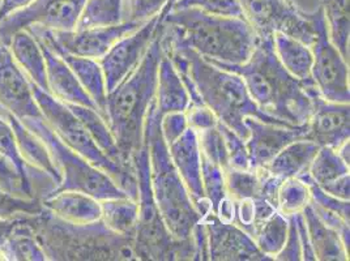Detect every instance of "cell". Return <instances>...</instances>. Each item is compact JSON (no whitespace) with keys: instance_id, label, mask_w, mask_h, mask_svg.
<instances>
[{"instance_id":"1","label":"cell","mask_w":350,"mask_h":261,"mask_svg":"<svg viewBox=\"0 0 350 261\" xmlns=\"http://www.w3.org/2000/svg\"><path fill=\"white\" fill-rule=\"evenodd\" d=\"M208 61L239 74L251 98L268 115L293 126H302L310 120L314 97L321 93L315 85H305L284 68L275 53L273 34L259 36L251 57L242 64Z\"/></svg>"},{"instance_id":"2","label":"cell","mask_w":350,"mask_h":261,"mask_svg":"<svg viewBox=\"0 0 350 261\" xmlns=\"http://www.w3.org/2000/svg\"><path fill=\"white\" fill-rule=\"evenodd\" d=\"M160 21L159 31L144 58L120 84L106 94L105 120L109 124L126 163L144 146V127L148 110L156 97L157 72L162 58Z\"/></svg>"},{"instance_id":"3","label":"cell","mask_w":350,"mask_h":261,"mask_svg":"<svg viewBox=\"0 0 350 261\" xmlns=\"http://www.w3.org/2000/svg\"><path fill=\"white\" fill-rule=\"evenodd\" d=\"M160 21L173 38L200 57L226 64L247 61L259 37L246 18L211 15L199 8L172 10Z\"/></svg>"},{"instance_id":"4","label":"cell","mask_w":350,"mask_h":261,"mask_svg":"<svg viewBox=\"0 0 350 261\" xmlns=\"http://www.w3.org/2000/svg\"><path fill=\"white\" fill-rule=\"evenodd\" d=\"M161 37L166 44L179 49L186 57L191 79L205 106L213 111L219 123L237 132L241 137L247 140L248 130L245 123L246 118H256L265 123L284 127H295L282 119L264 113L251 98L247 87L239 74L213 66L198 53L191 50L190 47L173 38L165 30L163 24Z\"/></svg>"},{"instance_id":"5","label":"cell","mask_w":350,"mask_h":261,"mask_svg":"<svg viewBox=\"0 0 350 261\" xmlns=\"http://www.w3.org/2000/svg\"><path fill=\"white\" fill-rule=\"evenodd\" d=\"M153 197L166 229L178 241H190L195 225L203 217L192 203L190 193L170 159L161 132V115L156 97L150 103L144 127Z\"/></svg>"},{"instance_id":"6","label":"cell","mask_w":350,"mask_h":261,"mask_svg":"<svg viewBox=\"0 0 350 261\" xmlns=\"http://www.w3.org/2000/svg\"><path fill=\"white\" fill-rule=\"evenodd\" d=\"M30 221L49 260H137L133 239L109 230L101 219L75 225L44 209Z\"/></svg>"},{"instance_id":"7","label":"cell","mask_w":350,"mask_h":261,"mask_svg":"<svg viewBox=\"0 0 350 261\" xmlns=\"http://www.w3.org/2000/svg\"><path fill=\"white\" fill-rule=\"evenodd\" d=\"M137 179L139 222L133 236V251L137 260H193L190 241H178L166 229L153 197L146 141L132 161Z\"/></svg>"},{"instance_id":"8","label":"cell","mask_w":350,"mask_h":261,"mask_svg":"<svg viewBox=\"0 0 350 261\" xmlns=\"http://www.w3.org/2000/svg\"><path fill=\"white\" fill-rule=\"evenodd\" d=\"M30 87L44 120L58 135L59 139L89 161L93 166L111 176L120 189L137 202L139 191L135 170L132 167L119 166L109 160L100 148L96 146L83 122L75 115V113L64 102L59 101L51 93L37 87L31 81Z\"/></svg>"},{"instance_id":"9","label":"cell","mask_w":350,"mask_h":261,"mask_svg":"<svg viewBox=\"0 0 350 261\" xmlns=\"http://www.w3.org/2000/svg\"><path fill=\"white\" fill-rule=\"evenodd\" d=\"M21 122L44 141L62 175L60 183L50 193L62 191H77L87 193L98 202L129 196L118 186L111 176H109L101 169L93 166L83 156L66 146L44 120V116L29 118Z\"/></svg>"},{"instance_id":"10","label":"cell","mask_w":350,"mask_h":261,"mask_svg":"<svg viewBox=\"0 0 350 261\" xmlns=\"http://www.w3.org/2000/svg\"><path fill=\"white\" fill-rule=\"evenodd\" d=\"M315 31L312 51V81L321 97L327 101L349 103V61L331 42L321 5L307 14Z\"/></svg>"},{"instance_id":"11","label":"cell","mask_w":350,"mask_h":261,"mask_svg":"<svg viewBox=\"0 0 350 261\" xmlns=\"http://www.w3.org/2000/svg\"><path fill=\"white\" fill-rule=\"evenodd\" d=\"M243 15L259 36L284 33L311 46L315 31L306 12L288 0H239Z\"/></svg>"},{"instance_id":"12","label":"cell","mask_w":350,"mask_h":261,"mask_svg":"<svg viewBox=\"0 0 350 261\" xmlns=\"http://www.w3.org/2000/svg\"><path fill=\"white\" fill-rule=\"evenodd\" d=\"M87 1L34 0L27 8L0 21V41L8 44L16 31L28 29L31 25L50 30H75Z\"/></svg>"},{"instance_id":"13","label":"cell","mask_w":350,"mask_h":261,"mask_svg":"<svg viewBox=\"0 0 350 261\" xmlns=\"http://www.w3.org/2000/svg\"><path fill=\"white\" fill-rule=\"evenodd\" d=\"M160 27V16L150 18L140 28L122 37L100 59L107 92L120 84L139 66L154 40Z\"/></svg>"},{"instance_id":"14","label":"cell","mask_w":350,"mask_h":261,"mask_svg":"<svg viewBox=\"0 0 350 261\" xmlns=\"http://www.w3.org/2000/svg\"><path fill=\"white\" fill-rule=\"evenodd\" d=\"M208 235V255L213 261H269L254 238L234 222H225L212 212L203 217Z\"/></svg>"},{"instance_id":"15","label":"cell","mask_w":350,"mask_h":261,"mask_svg":"<svg viewBox=\"0 0 350 261\" xmlns=\"http://www.w3.org/2000/svg\"><path fill=\"white\" fill-rule=\"evenodd\" d=\"M0 106L4 111L20 120L42 115L34 100L30 80L10 50V46L0 41ZM3 111V113H4Z\"/></svg>"},{"instance_id":"16","label":"cell","mask_w":350,"mask_h":261,"mask_svg":"<svg viewBox=\"0 0 350 261\" xmlns=\"http://www.w3.org/2000/svg\"><path fill=\"white\" fill-rule=\"evenodd\" d=\"M248 130L246 140L250 169H262L286 146L299 139H307L306 124L295 127H284L265 123L256 118H246Z\"/></svg>"},{"instance_id":"17","label":"cell","mask_w":350,"mask_h":261,"mask_svg":"<svg viewBox=\"0 0 350 261\" xmlns=\"http://www.w3.org/2000/svg\"><path fill=\"white\" fill-rule=\"evenodd\" d=\"M170 159L180 175L192 203L198 212L205 217L211 213V205L205 199L202 183V152L198 132L189 127L175 141L167 146Z\"/></svg>"},{"instance_id":"18","label":"cell","mask_w":350,"mask_h":261,"mask_svg":"<svg viewBox=\"0 0 350 261\" xmlns=\"http://www.w3.org/2000/svg\"><path fill=\"white\" fill-rule=\"evenodd\" d=\"M307 139L319 146L337 149L350 136L349 103L324 100L321 94L314 97V110L307 122Z\"/></svg>"},{"instance_id":"19","label":"cell","mask_w":350,"mask_h":261,"mask_svg":"<svg viewBox=\"0 0 350 261\" xmlns=\"http://www.w3.org/2000/svg\"><path fill=\"white\" fill-rule=\"evenodd\" d=\"M37 41L44 53L46 76L50 93L55 98H58L59 101L64 102L67 105L87 106L97 110L96 105L90 100L84 87H81L68 64L50 46H47L41 40Z\"/></svg>"},{"instance_id":"20","label":"cell","mask_w":350,"mask_h":261,"mask_svg":"<svg viewBox=\"0 0 350 261\" xmlns=\"http://www.w3.org/2000/svg\"><path fill=\"white\" fill-rule=\"evenodd\" d=\"M44 209L66 222L88 225L101 219V202L77 191H62L44 196Z\"/></svg>"},{"instance_id":"21","label":"cell","mask_w":350,"mask_h":261,"mask_svg":"<svg viewBox=\"0 0 350 261\" xmlns=\"http://www.w3.org/2000/svg\"><path fill=\"white\" fill-rule=\"evenodd\" d=\"M3 116L5 118V120L12 128V132L15 135L16 144L23 159L27 163H30L36 169L49 175L54 180L57 187L62 180V175L59 173L58 167L55 166L44 141L34 132H31L18 118L7 111L3 113Z\"/></svg>"},{"instance_id":"22","label":"cell","mask_w":350,"mask_h":261,"mask_svg":"<svg viewBox=\"0 0 350 261\" xmlns=\"http://www.w3.org/2000/svg\"><path fill=\"white\" fill-rule=\"evenodd\" d=\"M302 215L305 218L308 239L317 260H349V251L344 246L338 232L318 217L311 203L307 204L302 210Z\"/></svg>"},{"instance_id":"23","label":"cell","mask_w":350,"mask_h":261,"mask_svg":"<svg viewBox=\"0 0 350 261\" xmlns=\"http://www.w3.org/2000/svg\"><path fill=\"white\" fill-rule=\"evenodd\" d=\"M156 103L161 116L169 113H186L190 106V97L186 87L172 60L165 53L162 54L157 72Z\"/></svg>"},{"instance_id":"24","label":"cell","mask_w":350,"mask_h":261,"mask_svg":"<svg viewBox=\"0 0 350 261\" xmlns=\"http://www.w3.org/2000/svg\"><path fill=\"white\" fill-rule=\"evenodd\" d=\"M8 46L16 63L28 76L30 81L50 93L44 53L36 37L28 30H20L12 36Z\"/></svg>"},{"instance_id":"25","label":"cell","mask_w":350,"mask_h":261,"mask_svg":"<svg viewBox=\"0 0 350 261\" xmlns=\"http://www.w3.org/2000/svg\"><path fill=\"white\" fill-rule=\"evenodd\" d=\"M321 146L308 139H299L285 146L264 169L281 179L298 178L308 167Z\"/></svg>"},{"instance_id":"26","label":"cell","mask_w":350,"mask_h":261,"mask_svg":"<svg viewBox=\"0 0 350 261\" xmlns=\"http://www.w3.org/2000/svg\"><path fill=\"white\" fill-rule=\"evenodd\" d=\"M273 47L284 68L305 85H315L312 81V51L307 44L284 33H273Z\"/></svg>"},{"instance_id":"27","label":"cell","mask_w":350,"mask_h":261,"mask_svg":"<svg viewBox=\"0 0 350 261\" xmlns=\"http://www.w3.org/2000/svg\"><path fill=\"white\" fill-rule=\"evenodd\" d=\"M54 51L58 53L63 60L68 64V67L72 70V72L75 73L79 83L81 84V87H84V90L87 92L90 100L96 105L97 111L101 115L105 116L107 89H106L105 76H103L100 61L96 59L76 57V55H71V54L58 51V50H54Z\"/></svg>"},{"instance_id":"28","label":"cell","mask_w":350,"mask_h":261,"mask_svg":"<svg viewBox=\"0 0 350 261\" xmlns=\"http://www.w3.org/2000/svg\"><path fill=\"white\" fill-rule=\"evenodd\" d=\"M202 183L205 199L211 205V212L225 222H233L234 200L229 196L225 171L219 165L202 156Z\"/></svg>"},{"instance_id":"29","label":"cell","mask_w":350,"mask_h":261,"mask_svg":"<svg viewBox=\"0 0 350 261\" xmlns=\"http://www.w3.org/2000/svg\"><path fill=\"white\" fill-rule=\"evenodd\" d=\"M31 216H24L8 241L0 248V260H49L31 226Z\"/></svg>"},{"instance_id":"30","label":"cell","mask_w":350,"mask_h":261,"mask_svg":"<svg viewBox=\"0 0 350 261\" xmlns=\"http://www.w3.org/2000/svg\"><path fill=\"white\" fill-rule=\"evenodd\" d=\"M67 106L72 110L75 115L83 122V124L85 126L96 146L100 148V150L109 160L117 163L119 166L132 167L131 165L126 163L123 160L120 150L118 148L117 141L109 128L107 122L96 109H90L87 106H77V105H67Z\"/></svg>"},{"instance_id":"31","label":"cell","mask_w":350,"mask_h":261,"mask_svg":"<svg viewBox=\"0 0 350 261\" xmlns=\"http://www.w3.org/2000/svg\"><path fill=\"white\" fill-rule=\"evenodd\" d=\"M103 225L118 235L132 238L139 222V204L131 197H118L101 202Z\"/></svg>"},{"instance_id":"32","label":"cell","mask_w":350,"mask_h":261,"mask_svg":"<svg viewBox=\"0 0 350 261\" xmlns=\"http://www.w3.org/2000/svg\"><path fill=\"white\" fill-rule=\"evenodd\" d=\"M321 7L331 42L349 61V0H323Z\"/></svg>"},{"instance_id":"33","label":"cell","mask_w":350,"mask_h":261,"mask_svg":"<svg viewBox=\"0 0 350 261\" xmlns=\"http://www.w3.org/2000/svg\"><path fill=\"white\" fill-rule=\"evenodd\" d=\"M122 23V0H88L75 30L114 27Z\"/></svg>"},{"instance_id":"34","label":"cell","mask_w":350,"mask_h":261,"mask_svg":"<svg viewBox=\"0 0 350 261\" xmlns=\"http://www.w3.org/2000/svg\"><path fill=\"white\" fill-rule=\"evenodd\" d=\"M289 229V218L276 210L259 226L254 241L264 255L275 260V256L284 246Z\"/></svg>"},{"instance_id":"35","label":"cell","mask_w":350,"mask_h":261,"mask_svg":"<svg viewBox=\"0 0 350 261\" xmlns=\"http://www.w3.org/2000/svg\"><path fill=\"white\" fill-rule=\"evenodd\" d=\"M308 174L319 187H324L337 178L349 174V165L341 160L334 148L321 146L308 167Z\"/></svg>"},{"instance_id":"36","label":"cell","mask_w":350,"mask_h":261,"mask_svg":"<svg viewBox=\"0 0 350 261\" xmlns=\"http://www.w3.org/2000/svg\"><path fill=\"white\" fill-rule=\"evenodd\" d=\"M225 182L229 196L234 202L256 199L260 195L262 178L256 169H234L225 170Z\"/></svg>"},{"instance_id":"37","label":"cell","mask_w":350,"mask_h":261,"mask_svg":"<svg viewBox=\"0 0 350 261\" xmlns=\"http://www.w3.org/2000/svg\"><path fill=\"white\" fill-rule=\"evenodd\" d=\"M0 157L8 161L17 175L20 176L28 197H33V186L29 179V170L28 163L23 159L17 144H16L15 135L12 132L11 126L5 120L4 116L0 115Z\"/></svg>"},{"instance_id":"38","label":"cell","mask_w":350,"mask_h":261,"mask_svg":"<svg viewBox=\"0 0 350 261\" xmlns=\"http://www.w3.org/2000/svg\"><path fill=\"white\" fill-rule=\"evenodd\" d=\"M310 200V189L306 183L298 178L285 179L278 192V212L286 217L301 213Z\"/></svg>"},{"instance_id":"39","label":"cell","mask_w":350,"mask_h":261,"mask_svg":"<svg viewBox=\"0 0 350 261\" xmlns=\"http://www.w3.org/2000/svg\"><path fill=\"white\" fill-rule=\"evenodd\" d=\"M44 209V205L37 197L18 196L0 184V218L36 216Z\"/></svg>"},{"instance_id":"40","label":"cell","mask_w":350,"mask_h":261,"mask_svg":"<svg viewBox=\"0 0 350 261\" xmlns=\"http://www.w3.org/2000/svg\"><path fill=\"white\" fill-rule=\"evenodd\" d=\"M198 137L202 156L206 160L219 165L224 171L228 170L230 167L229 154L219 127L200 130L198 132Z\"/></svg>"},{"instance_id":"41","label":"cell","mask_w":350,"mask_h":261,"mask_svg":"<svg viewBox=\"0 0 350 261\" xmlns=\"http://www.w3.org/2000/svg\"><path fill=\"white\" fill-rule=\"evenodd\" d=\"M182 8H199L211 15L246 18L239 0H178L172 10Z\"/></svg>"},{"instance_id":"42","label":"cell","mask_w":350,"mask_h":261,"mask_svg":"<svg viewBox=\"0 0 350 261\" xmlns=\"http://www.w3.org/2000/svg\"><path fill=\"white\" fill-rule=\"evenodd\" d=\"M167 0H122L123 23L144 24L160 16Z\"/></svg>"},{"instance_id":"43","label":"cell","mask_w":350,"mask_h":261,"mask_svg":"<svg viewBox=\"0 0 350 261\" xmlns=\"http://www.w3.org/2000/svg\"><path fill=\"white\" fill-rule=\"evenodd\" d=\"M219 132L222 133V137L225 140L228 154H229V163L230 167L234 169H250V157H248L246 140L241 137L237 132L230 130L229 127L224 126L222 123H217Z\"/></svg>"},{"instance_id":"44","label":"cell","mask_w":350,"mask_h":261,"mask_svg":"<svg viewBox=\"0 0 350 261\" xmlns=\"http://www.w3.org/2000/svg\"><path fill=\"white\" fill-rule=\"evenodd\" d=\"M289 229L286 241L282 248L280 249L278 255L275 256V260L278 261H301L302 260V245L299 232L297 229V223L294 216H289Z\"/></svg>"},{"instance_id":"45","label":"cell","mask_w":350,"mask_h":261,"mask_svg":"<svg viewBox=\"0 0 350 261\" xmlns=\"http://www.w3.org/2000/svg\"><path fill=\"white\" fill-rule=\"evenodd\" d=\"M186 118L189 127L196 132L209 130L217 127V118L213 114V111L203 105H190L186 110Z\"/></svg>"},{"instance_id":"46","label":"cell","mask_w":350,"mask_h":261,"mask_svg":"<svg viewBox=\"0 0 350 261\" xmlns=\"http://www.w3.org/2000/svg\"><path fill=\"white\" fill-rule=\"evenodd\" d=\"M187 128L186 113H169L161 116V132L166 146H170Z\"/></svg>"},{"instance_id":"47","label":"cell","mask_w":350,"mask_h":261,"mask_svg":"<svg viewBox=\"0 0 350 261\" xmlns=\"http://www.w3.org/2000/svg\"><path fill=\"white\" fill-rule=\"evenodd\" d=\"M0 184L11 193L18 196H23L21 193H24L25 197H28L25 187L20 176L16 173L14 166L3 157H0Z\"/></svg>"},{"instance_id":"48","label":"cell","mask_w":350,"mask_h":261,"mask_svg":"<svg viewBox=\"0 0 350 261\" xmlns=\"http://www.w3.org/2000/svg\"><path fill=\"white\" fill-rule=\"evenodd\" d=\"M295 223H297V229L299 232V238H301V245H302V260L304 261H315V253L312 251V247L308 239V232H307L306 223H305V218L302 212L301 213H295L293 215Z\"/></svg>"},{"instance_id":"49","label":"cell","mask_w":350,"mask_h":261,"mask_svg":"<svg viewBox=\"0 0 350 261\" xmlns=\"http://www.w3.org/2000/svg\"><path fill=\"white\" fill-rule=\"evenodd\" d=\"M324 189L327 193L335 196L341 200H349L350 199V175L345 174L337 178L334 182L325 184Z\"/></svg>"},{"instance_id":"50","label":"cell","mask_w":350,"mask_h":261,"mask_svg":"<svg viewBox=\"0 0 350 261\" xmlns=\"http://www.w3.org/2000/svg\"><path fill=\"white\" fill-rule=\"evenodd\" d=\"M33 1L34 0H0V21L17 11L27 8Z\"/></svg>"},{"instance_id":"51","label":"cell","mask_w":350,"mask_h":261,"mask_svg":"<svg viewBox=\"0 0 350 261\" xmlns=\"http://www.w3.org/2000/svg\"><path fill=\"white\" fill-rule=\"evenodd\" d=\"M23 217H24V216L0 218V248L8 241V238L11 236V234L15 230L17 223L21 221V218Z\"/></svg>"},{"instance_id":"52","label":"cell","mask_w":350,"mask_h":261,"mask_svg":"<svg viewBox=\"0 0 350 261\" xmlns=\"http://www.w3.org/2000/svg\"><path fill=\"white\" fill-rule=\"evenodd\" d=\"M336 152H337V154L341 157V160L344 161L347 165H349L350 163V143L349 140L348 141H345L342 146H338L337 149H336Z\"/></svg>"},{"instance_id":"53","label":"cell","mask_w":350,"mask_h":261,"mask_svg":"<svg viewBox=\"0 0 350 261\" xmlns=\"http://www.w3.org/2000/svg\"><path fill=\"white\" fill-rule=\"evenodd\" d=\"M176 1H178V0H167V3H166V5H165V8L162 10V12L160 14V18H162L163 16L166 15V14L173 8V5H174Z\"/></svg>"},{"instance_id":"54","label":"cell","mask_w":350,"mask_h":261,"mask_svg":"<svg viewBox=\"0 0 350 261\" xmlns=\"http://www.w3.org/2000/svg\"><path fill=\"white\" fill-rule=\"evenodd\" d=\"M3 111H4V110H3V109H1V106H0V115L3 116Z\"/></svg>"}]
</instances>
